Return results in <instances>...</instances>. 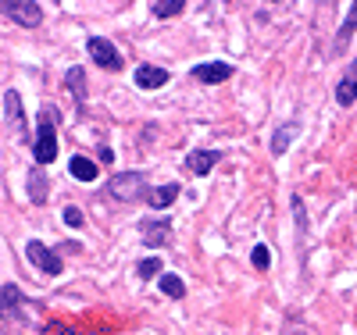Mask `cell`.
I'll list each match as a JSON object with an SVG mask.
<instances>
[{
  "label": "cell",
  "instance_id": "obj_1",
  "mask_svg": "<svg viewBox=\"0 0 357 335\" xmlns=\"http://www.w3.org/2000/svg\"><path fill=\"white\" fill-rule=\"evenodd\" d=\"M33 157H36V168H47V164H54V157H57V107H54V104L40 107V114H36Z\"/></svg>",
  "mask_w": 357,
  "mask_h": 335
},
{
  "label": "cell",
  "instance_id": "obj_2",
  "mask_svg": "<svg viewBox=\"0 0 357 335\" xmlns=\"http://www.w3.org/2000/svg\"><path fill=\"white\" fill-rule=\"evenodd\" d=\"M107 193H111L118 203H139V200L151 196V189H146V175H143V171H118V175H111Z\"/></svg>",
  "mask_w": 357,
  "mask_h": 335
},
{
  "label": "cell",
  "instance_id": "obj_3",
  "mask_svg": "<svg viewBox=\"0 0 357 335\" xmlns=\"http://www.w3.org/2000/svg\"><path fill=\"white\" fill-rule=\"evenodd\" d=\"M0 15H8L22 29H36L43 22V8L36 0H0Z\"/></svg>",
  "mask_w": 357,
  "mask_h": 335
},
{
  "label": "cell",
  "instance_id": "obj_4",
  "mask_svg": "<svg viewBox=\"0 0 357 335\" xmlns=\"http://www.w3.org/2000/svg\"><path fill=\"white\" fill-rule=\"evenodd\" d=\"M25 257H29V264L33 267H40L43 275H50V279H57L65 271V264H61V257H57L47 242H40V239H29L25 242Z\"/></svg>",
  "mask_w": 357,
  "mask_h": 335
},
{
  "label": "cell",
  "instance_id": "obj_5",
  "mask_svg": "<svg viewBox=\"0 0 357 335\" xmlns=\"http://www.w3.org/2000/svg\"><path fill=\"white\" fill-rule=\"evenodd\" d=\"M86 50H89V57H93V65H100L104 72H122V65H126L122 54H118V47L111 40H104V36H89Z\"/></svg>",
  "mask_w": 357,
  "mask_h": 335
},
{
  "label": "cell",
  "instance_id": "obj_6",
  "mask_svg": "<svg viewBox=\"0 0 357 335\" xmlns=\"http://www.w3.org/2000/svg\"><path fill=\"white\" fill-rule=\"evenodd\" d=\"M193 79L204 86H218V82L232 79V65L229 61H204V65H193Z\"/></svg>",
  "mask_w": 357,
  "mask_h": 335
},
{
  "label": "cell",
  "instance_id": "obj_7",
  "mask_svg": "<svg viewBox=\"0 0 357 335\" xmlns=\"http://www.w3.org/2000/svg\"><path fill=\"white\" fill-rule=\"evenodd\" d=\"M139 235L146 247H165L168 235H172V221L168 218H143L139 221Z\"/></svg>",
  "mask_w": 357,
  "mask_h": 335
},
{
  "label": "cell",
  "instance_id": "obj_8",
  "mask_svg": "<svg viewBox=\"0 0 357 335\" xmlns=\"http://www.w3.org/2000/svg\"><path fill=\"white\" fill-rule=\"evenodd\" d=\"M357 100V57L347 65V72L340 75V82H336V104L340 107H350Z\"/></svg>",
  "mask_w": 357,
  "mask_h": 335
},
{
  "label": "cell",
  "instance_id": "obj_9",
  "mask_svg": "<svg viewBox=\"0 0 357 335\" xmlns=\"http://www.w3.org/2000/svg\"><path fill=\"white\" fill-rule=\"evenodd\" d=\"M22 307H25L22 289H18V286H0V318L11 321V318L22 314Z\"/></svg>",
  "mask_w": 357,
  "mask_h": 335
},
{
  "label": "cell",
  "instance_id": "obj_10",
  "mask_svg": "<svg viewBox=\"0 0 357 335\" xmlns=\"http://www.w3.org/2000/svg\"><path fill=\"white\" fill-rule=\"evenodd\" d=\"M218 161H222L218 150H190V154H186V171H193V175H207Z\"/></svg>",
  "mask_w": 357,
  "mask_h": 335
},
{
  "label": "cell",
  "instance_id": "obj_11",
  "mask_svg": "<svg viewBox=\"0 0 357 335\" xmlns=\"http://www.w3.org/2000/svg\"><path fill=\"white\" fill-rule=\"evenodd\" d=\"M4 114H8L11 132L25 129V111H22V93H18V89H8V93H4Z\"/></svg>",
  "mask_w": 357,
  "mask_h": 335
},
{
  "label": "cell",
  "instance_id": "obj_12",
  "mask_svg": "<svg viewBox=\"0 0 357 335\" xmlns=\"http://www.w3.org/2000/svg\"><path fill=\"white\" fill-rule=\"evenodd\" d=\"M168 72L165 68H158V65H139L136 68V86L139 89H161V86H168Z\"/></svg>",
  "mask_w": 357,
  "mask_h": 335
},
{
  "label": "cell",
  "instance_id": "obj_13",
  "mask_svg": "<svg viewBox=\"0 0 357 335\" xmlns=\"http://www.w3.org/2000/svg\"><path fill=\"white\" fill-rule=\"evenodd\" d=\"M47 196H50V182H47L43 168H33L29 171V200L40 207V203H47Z\"/></svg>",
  "mask_w": 357,
  "mask_h": 335
},
{
  "label": "cell",
  "instance_id": "obj_14",
  "mask_svg": "<svg viewBox=\"0 0 357 335\" xmlns=\"http://www.w3.org/2000/svg\"><path fill=\"white\" fill-rule=\"evenodd\" d=\"M68 171H72V178H79V182H97V175H100V168L89 161V157H82V154H75V157L68 161Z\"/></svg>",
  "mask_w": 357,
  "mask_h": 335
},
{
  "label": "cell",
  "instance_id": "obj_15",
  "mask_svg": "<svg viewBox=\"0 0 357 335\" xmlns=\"http://www.w3.org/2000/svg\"><path fill=\"white\" fill-rule=\"evenodd\" d=\"M175 200H178V186H175V182H168V186H158V189H151V196H146V203H151L154 210H168Z\"/></svg>",
  "mask_w": 357,
  "mask_h": 335
},
{
  "label": "cell",
  "instance_id": "obj_16",
  "mask_svg": "<svg viewBox=\"0 0 357 335\" xmlns=\"http://www.w3.org/2000/svg\"><path fill=\"white\" fill-rule=\"evenodd\" d=\"M354 29H357V0H354V4H350V15H347L343 29H340V33H336L333 54H343V50H347V43H350V36H354Z\"/></svg>",
  "mask_w": 357,
  "mask_h": 335
},
{
  "label": "cell",
  "instance_id": "obj_17",
  "mask_svg": "<svg viewBox=\"0 0 357 335\" xmlns=\"http://www.w3.org/2000/svg\"><path fill=\"white\" fill-rule=\"evenodd\" d=\"M65 86L72 89L75 104L82 107V104H86V72H82V68H68V72H65Z\"/></svg>",
  "mask_w": 357,
  "mask_h": 335
},
{
  "label": "cell",
  "instance_id": "obj_18",
  "mask_svg": "<svg viewBox=\"0 0 357 335\" xmlns=\"http://www.w3.org/2000/svg\"><path fill=\"white\" fill-rule=\"evenodd\" d=\"M293 136H296V121H286V125H282V129L272 136V154H275V157H282L286 150H289Z\"/></svg>",
  "mask_w": 357,
  "mask_h": 335
},
{
  "label": "cell",
  "instance_id": "obj_19",
  "mask_svg": "<svg viewBox=\"0 0 357 335\" xmlns=\"http://www.w3.org/2000/svg\"><path fill=\"white\" fill-rule=\"evenodd\" d=\"M151 11H154L158 18H175L178 11H186V0H154Z\"/></svg>",
  "mask_w": 357,
  "mask_h": 335
},
{
  "label": "cell",
  "instance_id": "obj_20",
  "mask_svg": "<svg viewBox=\"0 0 357 335\" xmlns=\"http://www.w3.org/2000/svg\"><path fill=\"white\" fill-rule=\"evenodd\" d=\"M161 293L168 299H183L186 296V282L178 279V275H161Z\"/></svg>",
  "mask_w": 357,
  "mask_h": 335
},
{
  "label": "cell",
  "instance_id": "obj_21",
  "mask_svg": "<svg viewBox=\"0 0 357 335\" xmlns=\"http://www.w3.org/2000/svg\"><path fill=\"white\" fill-rule=\"evenodd\" d=\"M158 271H161V260H158V257H146V260H139V264H136V275H139L143 282H151V279L158 275Z\"/></svg>",
  "mask_w": 357,
  "mask_h": 335
},
{
  "label": "cell",
  "instance_id": "obj_22",
  "mask_svg": "<svg viewBox=\"0 0 357 335\" xmlns=\"http://www.w3.org/2000/svg\"><path fill=\"white\" fill-rule=\"evenodd\" d=\"M250 260H254V267H257V271H268V264H272V254H268L264 242H257V247H254Z\"/></svg>",
  "mask_w": 357,
  "mask_h": 335
},
{
  "label": "cell",
  "instance_id": "obj_23",
  "mask_svg": "<svg viewBox=\"0 0 357 335\" xmlns=\"http://www.w3.org/2000/svg\"><path fill=\"white\" fill-rule=\"evenodd\" d=\"M61 218H65V225H68V228H82V221H86L79 207H65V215H61Z\"/></svg>",
  "mask_w": 357,
  "mask_h": 335
},
{
  "label": "cell",
  "instance_id": "obj_24",
  "mask_svg": "<svg viewBox=\"0 0 357 335\" xmlns=\"http://www.w3.org/2000/svg\"><path fill=\"white\" fill-rule=\"evenodd\" d=\"M293 210H296V225L304 228L307 221H304V200H301V196H293Z\"/></svg>",
  "mask_w": 357,
  "mask_h": 335
},
{
  "label": "cell",
  "instance_id": "obj_25",
  "mask_svg": "<svg viewBox=\"0 0 357 335\" xmlns=\"http://www.w3.org/2000/svg\"><path fill=\"white\" fill-rule=\"evenodd\" d=\"M100 161H104V164H111V161H114V154H111V146H104V150H100Z\"/></svg>",
  "mask_w": 357,
  "mask_h": 335
}]
</instances>
